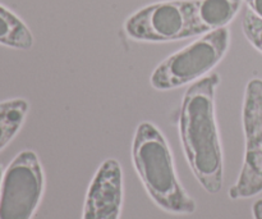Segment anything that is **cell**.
I'll list each match as a JSON object with an SVG mask.
<instances>
[{
  "instance_id": "8",
  "label": "cell",
  "mask_w": 262,
  "mask_h": 219,
  "mask_svg": "<svg viewBox=\"0 0 262 219\" xmlns=\"http://www.w3.org/2000/svg\"><path fill=\"white\" fill-rule=\"evenodd\" d=\"M242 7V0H191L192 37L228 27Z\"/></svg>"
},
{
  "instance_id": "2",
  "label": "cell",
  "mask_w": 262,
  "mask_h": 219,
  "mask_svg": "<svg viewBox=\"0 0 262 219\" xmlns=\"http://www.w3.org/2000/svg\"><path fill=\"white\" fill-rule=\"evenodd\" d=\"M132 159L146 192L160 209L177 215L196 212V202L183 189L176 173L168 141L154 123L137 126Z\"/></svg>"
},
{
  "instance_id": "6",
  "label": "cell",
  "mask_w": 262,
  "mask_h": 219,
  "mask_svg": "<svg viewBox=\"0 0 262 219\" xmlns=\"http://www.w3.org/2000/svg\"><path fill=\"white\" fill-rule=\"evenodd\" d=\"M191 0L154 3L133 13L124 22L130 38L143 43H169L192 37Z\"/></svg>"
},
{
  "instance_id": "7",
  "label": "cell",
  "mask_w": 262,
  "mask_h": 219,
  "mask_svg": "<svg viewBox=\"0 0 262 219\" xmlns=\"http://www.w3.org/2000/svg\"><path fill=\"white\" fill-rule=\"evenodd\" d=\"M122 204V168L118 161L106 159L90 184L82 219H119Z\"/></svg>"
},
{
  "instance_id": "10",
  "label": "cell",
  "mask_w": 262,
  "mask_h": 219,
  "mask_svg": "<svg viewBox=\"0 0 262 219\" xmlns=\"http://www.w3.org/2000/svg\"><path fill=\"white\" fill-rule=\"evenodd\" d=\"M28 110L30 104L25 99L0 102V151L19 132Z\"/></svg>"
},
{
  "instance_id": "4",
  "label": "cell",
  "mask_w": 262,
  "mask_h": 219,
  "mask_svg": "<svg viewBox=\"0 0 262 219\" xmlns=\"http://www.w3.org/2000/svg\"><path fill=\"white\" fill-rule=\"evenodd\" d=\"M45 189V176L35 151L23 150L4 172L0 184V219H31Z\"/></svg>"
},
{
  "instance_id": "14",
  "label": "cell",
  "mask_w": 262,
  "mask_h": 219,
  "mask_svg": "<svg viewBox=\"0 0 262 219\" xmlns=\"http://www.w3.org/2000/svg\"><path fill=\"white\" fill-rule=\"evenodd\" d=\"M2 178H3V168L0 166V184H2Z\"/></svg>"
},
{
  "instance_id": "3",
  "label": "cell",
  "mask_w": 262,
  "mask_h": 219,
  "mask_svg": "<svg viewBox=\"0 0 262 219\" xmlns=\"http://www.w3.org/2000/svg\"><path fill=\"white\" fill-rule=\"evenodd\" d=\"M229 45L228 27L201 35L156 67L151 74V86L159 91H168L199 81L222 62Z\"/></svg>"
},
{
  "instance_id": "5",
  "label": "cell",
  "mask_w": 262,
  "mask_h": 219,
  "mask_svg": "<svg viewBox=\"0 0 262 219\" xmlns=\"http://www.w3.org/2000/svg\"><path fill=\"white\" fill-rule=\"evenodd\" d=\"M246 153L237 182L228 191L232 200L250 199L262 192V79L247 84L242 110Z\"/></svg>"
},
{
  "instance_id": "9",
  "label": "cell",
  "mask_w": 262,
  "mask_h": 219,
  "mask_svg": "<svg viewBox=\"0 0 262 219\" xmlns=\"http://www.w3.org/2000/svg\"><path fill=\"white\" fill-rule=\"evenodd\" d=\"M33 43V35L27 25L12 10L0 4V45L30 50Z\"/></svg>"
},
{
  "instance_id": "13",
  "label": "cell",
  "mask_w": 262,
  "mask_h": 219,
  "mask_svg": "<svg viewBox=\"0 0 262 219\" xmlns=\"http://www.w3.org/2000/svg\"><path fill=\"white\" fill-rule=\"evenodd\" d=\"M252 214L255 219H262V199H258L252 207Z\"/></svg>"
},
{
  "instance_id": "1",
  "label": "cell",
  "mask_w": 262,
  "mask_h": 219,
  "mask_svg": "<svg viewBox=\"0 0 262 219\" xmlns=\"http://www.w3.org/2000/svg\"><path fill=\"white\" fill-rule=\"evenodd\" d=\"M220 76L211 73L186 91L179 114V136L191 171L210 195L223 187V151L215 114V91Z\"/></svg>"
},
{
  "instance_id": "11",
  "label": "cell",
  "mask_w": 262,
  "mask_h": 219,
  "mask_svg": "<svg viewBox=\"0 0 262 219\" xmlns=\"http://www.w3.org/2000/svg\"><path fill=\"white\" fill-rule=\"evenodd\" d=\"M242 28L247 40L262 53V18L247 8L243 15Z\"/></svg>"
},
{
  "instance_id": "12",
  "label": "cell",
  "mask_w": 262,
  "mask_h": 219,
  "mask_svg": "<svg viewBox=\"0 0 262 219\" xmlns=\"http://www.w3.org/2000/svg\"><path fill=\"white\" fill-rule=\"evenodd\" d=\"M248 8L262 18V0H246Z\"/></svg>"
}]
</instances>
